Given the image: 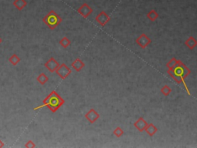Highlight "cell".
I'll return each instance as SVG.
<instances>
[{
    "mask_svg": "<svg viewBox=\"0 0 197 148\" xmlns=\"http://www.w3.org/2000/svg\"><path fill=\"white\" fill-rule=\"evenodd\" d=\"M160 92H161V94H163V96L168 97V96H170V94L172 93V89L170 86L165 85L162 87L161 90H160Z\"/></svg>",
    "mask_w": 197,
    "mask_h": 148,
    "instance_id": "obj_18",
    "label": "cell"
},
{
    "mask_svg": "<svg viewBox=\"0 0 197 148\" xmlns=\"http://www.w3.org/2000/svg\"><path fill=\"white\" fill-rule=\"evenodd\" d=\"M72 68L75 69L76 72H80L85 67V63L80 58H76L72 63Z\"/></svg>",
    "mask_w": 197,
    "mask_h": 148,
    "instance_id": "obj_11",
    "label": "cell"
},
{
    "mask_svg": "<svg viewBox=\"0 0 197 148\" xmlns=\"http://www.w3.org/2000/svg\"><path fill=\"white\" fill-rule=\"evenodd\" d=\"M167 73L178 84L185 82V79L191 73V71L182 61L179 60L177 64L172 69L167 70Z\"/></svg>",
    "mask_w": 197,
    "mask_h": 148,
    "instance_id": "obj_1",
    "label": "cell"
},
{
    "mask_svg": "<svg viewBox=\"0 0 197 148\" xmlns=\"http://www.w3.org/2000/svg\"><path fill=\"white\" fill-rule=\"evenodd\" d=\"M147 18L150 20L151 22H154L159 18V14L155 9H152L146 14Z\"/></svg>",
    "mask_w": 197,
    "mask_h": 148,
    "instance_id": "obj_15",
    "label": "cell"
},
{
    "mask_svg": "<svg viewBox=\"0 0 197 148\" xmlns=\"http://www.w3.org/2000/svg\"><path fill=\"white\" fill-rule=\"evenodd\" d=\"M13 6L20 11L23 10L27 6V2L26 0H15L13 2Z\"/></svg>",
    "mask_w": 197,
    "mask_h": 148,
    "instance_id": "obj_14",
    "label": "cell"
},
{
    "mask_svg": "<svg viewBox=\"0 0 197 148\" xmlns=\"http://www.w3.org/2000/svg\"><path fill=\"white\" fill-rule=\"evenodd\" d=\"M42 22L50 29H55L63 22V19L55 11L51 10L42 19Z\"/></svg>",
    "mask_w": 197,
    "mask_h": 148,
    "instance_id": "obj_3",
    "label": "cell"
},
{
    "mask_svg": "<svg viewBox=\"0 0 197 148\" xmlns=\"http://www.w3.org/2000/svg\"><path fill=\"white\" fill-rule=\"evenodd\" d=\"M2 43V39L0 38V43Z\"/></svg>",
    "mask_w": 197,
    "mask_h": 148,
    "instance_id": "obj_24",
    "label": "cell"
},
{
    "mask_svg": "<svg viewBox=\"0 0 197 148\" xmlns=\"http://www.w3.org/2000/svg\"><path fill=\"white\" fill-rule=\"evenodd\" d=\"M9 63H11L13 66H16V65L21 61V60H20V58L19 57V56L17 54H13L11 57H9Z\"/></svg>",
    "mask_w": 197,
    "mask_h": 148,
    "instance_id": "obj_16",
    "label": "cell"
},
{
    "mask_svg": "<svg viewBox=\"0 0 197 148\" xmlns=\"http://www.w3.org/2000/svg\"><path fill=\"white\" fill-rule=\"evenodd\" d=\"M59 65L60 64L59 63V62L57 61L56 59H54L53 57H51V58L46 62V63H45L44 66H45V68H46L49 72H56V70L57 69H58Z\"/></svg>",
    "mask_w": 197,
    "mask_h": 148,
    "instance_id": "obj_9",
    "label": "cell"
},
{
    "mask_svg": "<svg viewBox=\"0 0 197 148\" xmlns=\"http://www.w3.org/2000/svg\"><path fill=\"white\" fill-rule=\"evenodd\" d=\"M110 20H111V18L105 11L100 12L95 17V21L101 26H105L110 21Z\"/></svg>",
    "mask_w": 197,
    "mask_h": 148,
    "instance_id": "obj_6",
    "label": "cell"
},
{
    "mask_svg": "<svg viewBox=\"0 0 197 148\" xmlns=\"http://www.w3.org/2000/svg\"><path fill=\"white\" fill-rule=\"evenodd\" d=\"M151 39H149V36L145 33H142L138 38H136V43L139 46H140L142 49L146 48L149 44L151 43Z\"/></svg>",
    "mask_w": 197,
    "mask_h": 148,
    "instance_id": "obj_5",
    "label": "cell"
},
{
    "mask_svg": "<svg viewBox=\"0 0 197 148\" xmlns=\"http://www.w3.org/2000/svg\"><path fill=\"white\" fill-rule=\"evenodd\" d=\"M25 146H26V148H34L36 147V145L35 144V143H33V141H32V140H29V141L25 144Z\"/></svg>",
    "mask_w": 197,
    "mask_h": 148,
    "instance_id": "obj_22",
    "label": "cell"
},
{
    "mask_svg": "<svg viewBox=\"0 0 197 148\" xmlns=\"http://www.w3.org/2000/svg\"><path fill=\"white\" fill-rule=\"evenodd\" d=\"M178 62H179V60L175 58V57H173V58H172L171 60L167 63V67L168 68V69H172V68L174 67V66L177 64Z\"/></svg>",
    "mask_w": 197,
    "mask_h": 148,
    "instance_id": "obj_20",
    "label": "cell"
},
{
    "mask_svg": "<svg viewBox=\"0 0 197 148\" xmlns=\"http://www.w3.org/2000/svg\"><path fill=\"white\" fill-rule=\"evenodd\" d=\"M59 44L63 47V48L66 49L70 46V44H71V41H70L66 36H64L63 38H62V39H60Z\"/></svg>",
    "mask_w": 197,
    "mask_h": 148,
    "instance_id": "obj_19",
    "label": "cell"
},
{
    "mask_svg": "<svg viewBox=\"0 0 197 148\" xmlns=\"http://www.w3.org/2000/svg\"><path fill=\"white\" fill-rule=\"evenodd\" d=\"M113 134L116 137H121L124 134V131L120 127H117L113 131Z\"/></svg>",
    "mask_w": 197,
    "mask_h": 148,
    "instance_id": "obj_21",
    "label": "cell"
},
{
    "mask_svg": "<svg viewBox=\"0 0 197 148\" xmlns=\"http://www.w3.org/2000/svg\"><path fill=\"white\" fill-rule=\"evenodd\" d=\"M99 117H100L99 113L95 109H93V108L89 109L87 113L85 114V118H86V119L92 124H94L95 121L98 120Z\"/></svg>",
    "mask_w": 197,
    "mask_h": 148,
    "instance_id": "obj_7",
    "label": "cell"
},
{
    "mask_svg": "<svg viewBox=\"0 0 197 148\" xmlns=\"http://www.w3.org/2000/svg\"><path fill=\"white\" fill-rule=\"evenodd\" d=\"M56 72L62 80H66L71 74L72 70L66 63H62L56 70Z\"/></svg>",
    "mask_w": 197,
    "mask_h": 148,
    "instance_id": "obj_4",
    "label": "cell"
},
{
    "mask_svg": "<svg viewBox=\"0 0 197 148\" xmlns=\"http://www.w3.org/2000/svg\"><path fill=\"white\" fill-rule=\"evenodd\" d=\"M185 45L189 49V50H193L194 48L197 46V40L193 36H189L186 41H185Z\"/></svg>",
    "mask_w": 197,
    "mask_h": 148,
    "instance_id": "obj_13",
    "label": "cell"
},
{
    "mask_svg": "<svg viewBox=\"0 0 197 148\" xmlns=\"http://www.w3.org/2000/svg\"><path fill=\"white\" fill-rule=\"evenodd\" d=\"M133 125H134V127L137 129L139 132L142 133L145 131V127L148 125V123H147L142 117H139V119L133 124Z\"/></svg>",
    "mask_w": 197,
    "mask_h": 148,
    "instance_id": "obj_10",
    "label": "cell"
},
{
    "mask_svg": "<svg viewBox=\"0 0 197 148\" xmlns=\"http://www.w3.org/2000/svg\"><path fill=\"white\" fill-rule=\"evenodd\" d=\"M77 12L78 13H79L83 18L86 19V18H88L92 14L93 10H92V9L91 8L87 3H83V5L78 9Z\"/></svg>",
    "mask_w": 197,
    "mask_h": 148,
    "instance_id": "obj_8",
    "label": "cell"
},
{
    "mask_svg": "<svg viewBox=\"0 0 197 148\" xmlns=\"http://www.w3.org/2000/svg\"><path fill=\"white\" fill-rule=\"evenodd\" d=\"M65 103V100L56 91H52L43 100V105L55 113Z\"/></svg>",
    "mask_w": 197,
    "mask_h": 148,
    "instance_id": "obj_2",
    "label": "cell"
},
{
    "mask_svg": "<svg viewBox=\"0 0 197 148\" xmlns=\"http://www.w3.org/2000/svg\"><path fill=\"white\" fill-rule=\"evenodd\" d=\"M145 131L147 133L148 135L150 136V137H152L158 131V129H157V127L153 124L151 123V124H148V125L145 127Z\"/></svg>",
    "mask_w": 197,
    "mask_h": 148,
    "instance_id": "obj_12",
    "label": "cell"
},
{
    "mask_svg": "<svg viewBox=\"0 0 197 148\" xmlns=\"http://www.w3.org/2000/svg\"><path fill=\"white\" fill-rule=\"evenodd\" d=\"M4 146H5V144H4V143L2 141V140H0V148L4 147Z\"/></svg>",
    "mask_w": 197,
    "mask_h": 148,
    "instance_id": "obj_23",
    "label": "cell"
},
{
    "mask_svg": "<svg viewBox=\"0 0 197 148\" xmlns=\"http://www.w3.org/2000/svg\"><path fill=\"white\" fill-rule=\"evenodd\" d=\"M36 80H37V81L41 84V85H45V84L48 82V77L45 75V73H41L38 76V77L36 78Z\"/></svg>",
    "mask_w": 197,
    "mask_h": 148,
    "instance_id": "obj_17",
    "label": "cell"
}]
</instances>
